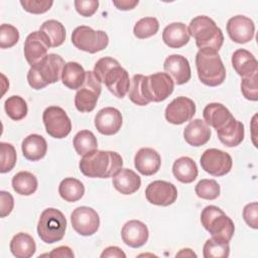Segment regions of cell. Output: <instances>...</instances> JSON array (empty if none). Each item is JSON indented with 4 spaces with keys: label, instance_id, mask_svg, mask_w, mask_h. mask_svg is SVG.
<instances>
[{
    "label": "cell",
    "instance_id": "obj_1",
    "mask_svg": "<svg viewBox=\"0 0 258 258\" xmlns=\"http://www.w3.org/2000/svg\"><path fill=\"white\" fill-rule=\"evenodd\" d=\"M93 73L115 97L122 99L129 92L131 83L129 74L117 59L110 56L100 58L96 62Z\"/></svg>",
    "mask_w": 258,
    "mask_h": 258
},
{
    "label": "cell",
    "instance_id": "obj_2",
    "mask_svg": "<svg viewBox=\"0 0 258 258\" xmlns=\"http://www.w3.org/2000/svg\"><path fill=\"white\" fill-rule=\"evenodd\" d=\"M123 159L115 151L94 150L83 155L79 167L88 177L108 178L122 168Z\"/></svg>",
    "mask_w": 258,
    "mask_h": 258
},
{
    "label": "cell",
    "instance_id": "obj_3",
    "mask_svg": "<svg viewBox=\"0 0 258 258\" xmlns=\"http://www.w3.org/2000/svg\"><path fill=\"white\" fill-rule=\"evenodd\" d=\"M66 62L56 53H49L36 64L32 66L27 73V82L34 90L45 88L61 79L62 70Z\"/></svg>",
    "mask_w": 258,
    "mask_h": 258
},
{
    "label": "cell",
    "instance_id": "obj_4",
    "mask_svg": "<svg viewBox=\"0 0 258 258\" xmlns=\"http://www.w3.org/2000/svg\"><path fill=\"white\" fill-rule=\"evenodd\" d=\"M199 49H209L219 51L224 42V35L216 22L206 15H200L191 19L188 27Z\"/></svg>",
    "mask_w": 258,
    "mask_h": 258
},
{
    "label": "cell",
    "instance_id": "obj_5",
    "mask_svg": "<svg viewBox=\"0 0 258 258\" xmlns=\"http://www.w3.org/2000/svg\"><path fill=\"white\" fill-rule=\"evenodd\" d=\"M196 67L200 81L206 86H220L226 79V69L217 51L199 49L196 54Z\"/></svg>",
    "mask_w": 258,
    "mask_h": 258
},
{
    "label": "cell",
    "instance_id": "obj_6",
    "mask_svg": "<svg viewBox=\"0 0 258 258\" xmlns=\"http://www.w3.org/2000/svg\"><path fill=\"white\" fill-rule=\"evenodd\" d=\"M201 223L213 238L224 242H230L235 232L233 221L216 206H207L202 211Z\"/></svg>",
    "mask_w": 258,
    "mask_h": 258
},
{
    "label": "cell",
    "instance_id": "obj_7",
    "mask_svg": "<svg viewBox=\"0 0 258 258\" xmlns=\"http://www.w3.org/2000/svg\"><path fill=\"white\" fill-rule=\"evenodd\" d=\"M67 229V219L63 214L54 208L45 209L37 223V234L46 244L60 241Z\"/></svg>",
    "mask_w": 258,
    "mask_h": 258
},
{
    "label": "cell",
    "instance_id": "obj_8",
    "mask_svg": "<svg viewBox=\"0 0 258 258\" xmlns=\"http://www.w3.org/2000/svg\"><path fill=\"white\" fill-rule=\"evenodd\" d=\"M174 82L166 73H155L144 76L141 82V91L145 100L150 102H162L173 92Z\"/></svg>",
    "mask_w": 258,
    "mask_h": 258
},
{
    "label": "cell",
    "instance_id": "obj_9",
    "mask_svg": "<svg viewBox=\"0 0 258 258\" xmlns=\"http://www.w3.org/2000/svg\"><path fill=\"white\" fill-rule=\"evenodd\" d=\"M73 44L86 52L96 53L105 49L109 43V37L103 30H94L90 26L81 25L72 33Z\"/></svg>",
    "mask_w": 258,
    "mask_h": 258
},
{
    "label": "cell",
    "instance_id": "obj_10",
    "mask_svg": "<svg viewBox=\"0 0 258 258\" xmlns=\"http://www.w3.org/2000/svg\"><path fill=\"white\" fill-rule=\"evenodd\" d=\"M101 91V83L95 77L94 73L91 71L86 72L85 82L75 96V106L77 110L81 113L92 112L97 105Z\"/></svg>",
    "mask_w": 258,
    "mask_h": 258
},
{
    "label": "cell",
    "instance_id": "obj_11",
    "mask_svg": "<svg viewBox=\"0 0 258 258\" xmlns=\"http://www.w3.org/2000/svg\"><path fill=\"white\" fill-rule=\"evenodd\" d=\"M42 121L46 133L53 138L67 137L72 130V122L66 111L57 106L46 108L42 115Z\"/></svg>",
    "mask_w": 258,
    "mask_h": 258
},
{
    "label": "cell",
    "instance_id": "obj_12",
    "mask_svg": "<svg viewBox=\"0 0 258 258\" xmlns=\"http://www.w3.org/2000/svg\"><path fill=\"white\" fill-rule=\"evenodd\" d=\"M202 168L213 176H223L230 172L233 166V160L229 153L210 148L204 151L200 159Z\"/></svg>",
    "mask_w": 258,
    "mask_h": 258
},
{
    "label": "cell",
    "instance_id": "obj_13",
    "mask_svg": "<svg viewBox=\"0 0 258 258\" xmlns=\"http://www.w3.org/2000/svg\"><path fill=\"white\" fill-rule=\"evenodd\" d=\"M71 222L74 230L82 236H92L100 226L98 213L86 206L76 208L71 215Z\"/></svg>",
    "mask_w": 258,
    "mask_h": 258
},
{
    "label": "cell",
    "instance_id": "obj_14",
    "mask_svg": "<svg viewBox=\"0 0 258 258\" xmlns=\"http://www.w3.org/2000/svg\"><path fill=\"white\" fill-rule=\"evenodd\" d=\"M146 200L155 206L167 207L177 199V189L174 184L165 180H154L145 189Z\"/></svg>",
    "mask_w": 258,
    "mask_h": 258
},
{
    "label": "cell",
    "instance_id": "obj_15",
    "mask_svg": "<svg viewBox=\"0 0 258 258\" xmlns=\"http://www.w3.org/2000/svg\"><path fill=\"white\" fill-rule=\"evenodd\" d=\"M50 42L46 34L40 30L33 31L27 35L24 42V56L32 67L47 55Z\"/></svg>",
    "mask_w": 258,
    "mask_h": 258
},
{
    "label": "cell",
    "instance_id": "obj_16",
    "mask_svg": "<svg viewBox=\"0 0 258 258\" xmlns=\"http://www.w3.org/2000/svg\"><path fill=\"white\" fill-rule=\"evenodd\" d=\"M196 114L195 102L186 97H177L172 100L166 107L164 116L167 122L180 125L186 121H189Z\"/></svg>",
    "mask_w": 258,
    "mask_h": 258
},
{
    "label": "cell",
    "instance_id": "obj_17",
    "mask_svg": "<svg viewBox=\"0 0 258 258\" xmlns=\"http://www.w3.org/2000/svg\"><path fill=\"white\" fill-rule=\"evenodd\" d=\"M227 32L234 42L242 44L252 40L255 33V25L249 17L236 15L228 20Z\"/></svg>",
    "mask_w": 258,
    "mask_h": 258
},
{
    "label": "cell",
    "instance_id": "obj_18",
    "mask_svg": "<svg viewBox=\"0 0 258 258\" xmlns=\"http://www.w3.org/2000/svg\"><path fill=\"white\" fill-rule=\"evenodd\" d=\"M123 119L120 111L113 107L101 109L95 116V127L103 135H114L122 126Z\"/></svg>",
    "mask_w": 258,
    "mask_h": 258
},
{
    "label": "cell",
    "instance_id": "obj_19",
    "mask_svg": "<svg viewBox=\"0 0 258 258\" xmlns=\"http://www.w3.org/2000/svg\"><path fill=\"white\" fill-rule=\"evenodd\" d=\"M164 71L176 85H183L190 80V66L184 56L171 54L167 56L163 63Z\"/></svg>",
    "mask_w": 258,
    "mask_h": 258
},
{
    "label": "cell",
    "instance_id": "obj_20",
    "mask_svg": "<svg viewBox=\"0 0 258 258\" xmlns=\"http://www.w3.org/2000/svg\"><path fill=\"white\" fill-rule=\"evenodd\" d=\"M123 242L131 248H139L143 246L149 237L147 226L138 220H131L124 224L121 230Z\"/></svg>",
    "mask_w": 258,
    "mask_h": 258
},
{
    "label": "cell",
    "instance_id": "obj_21",
    "mask_svg": "<svg viewBox=\"0 0 258 258\" xmlns=\"http://www.w3.org/2000/svg\"><path fill=\"white\" fill-rule=\"evenodd\" d=\"M134 165L136 169L143 175L149 176L155 174L161 165L159 153L153 148H140L134 157Z\"/></svg>",
    "mask_w": 258,
    "mask_h": 258
},
{
    "label": "cell",
    "instance_id": "obj_22",
    "mask_svg": "<svg viewBox=\"0 0 258 258\" xmlns=\"http://www.w3.org/2000/svg\"><path fill=\"white\" fill-rule=\"evenodd\" d=\"M203 117L206 124L212 126L216 131L223 129L235 119L229 109L220 103L208 104L203 111Z\"/></svg>",
    "mask_w": 258,
    "mask_h": 258
},
{
    "label": "cell",
    "instance_id": "obj_23",
    "mask_svg": "<svg viewBox=\"0 0 258 258\" xmlns=\"http://www.w3.org/2000/svg\"><path fill=\"white\" fill-rule=\"evenodd\" d=\"M184 140L191 146L205 145L211 138V129L202 119L190 121L183 130Z\"/></svg>",
    "mask_w": 258,
    "mask_h": 258
},
{
    "label": "cell",
    "instance_id": "obj_24",
    "mask_svg": "<svg viewBox=\"0 0 258 258\" xmlns=\"http://www.w3.org/2000/svg\"><path fill=\"white\" fill-rule=\"evenodd\" d=\"M112 178L114 187L122 195H132L136 192L141 185L140 176L129 168H121Z\"/></svg>",
    "mask_w": 258,
    "mask_h": 258
},
{
    "label": "cell",
    "instance_id": "obj_25",
    "mask_svg": "<svg viewBox=\"0 0 258 258\" xmlns=\"http://www.w3.org/2000/svg\"><path fill=\"white\" fill-rule=\"evenodd\" d=\"M187 26L182 22H173L165 26L162 32L163 42L171 48H180L189 41Z\"/></svg>",
    "mask_w": 258,
    "mask_h": 258
},
{
    "label": "cell",
    "instance_id": "obj_26",
    "mask_svg": "<svg viewBox=\"0 0 258 258\" xmlns=\"http://www.w3.org/2000/svg\"><path fill=\"white\" fill-rule=\"evenodd\" d=\"M232 66L236 73L242 78L258 72V62L255 56L248 50L240 48L232 54Z\"/></svg>",
    "mask_w": 258,
    "mask_h": 258
},
{
    "label": "cell",
    "instance_id": "obj_27",
    "mask_svg": "<svg viewBox=\"0 0 258 258\" xmlns=\"http://www.w3.org/2000/svg\"><path fill=\"white\" fill-rule=\"evenodd\" d=\"M21 150L26 159L37 161L43 158L46 154L47 143L41 135L30 134L22 141Z\"/></svg>",
    "mask_w": 258,
    "mask_h": 258
},
{
    "label": "cell",
    "instance_id": "obj_28",
    "mask_svg": "<svg viewBox=\"0 0 258 258\" xmlns=\"http://www.w3.org/2000/svg\"><path fill=\"white\" fill-rule=\"evenodd\" d=\"M172 173L178 181L190 183L197 178L199 171L194 159L188 156H181L173 162Z\"/></svg>",
    "mask_w": 258,
    "mask_h": 258
},
{
    "label": "cell",
    "instance_id": "obj_29",
    "mask_svg": "<svg viewBox=\"0 0 258 258\" xmlns=\"http://www.w3.org/2000/svg\"><path fill=\"white\" fill-rule=\"evenodd\" d=\"M86 79V71L84 68L76 61H69L64 64L61 82L71 90H79L84 84Z\"/></svg>",
    "mask_w": 258,
    "mask_h": 258
},
{
    "label": "cell",
    "instance_id": "obj_30",
    "mask_svg": "<svg viewBox=\"0 0 258 258\" xmlns=\"http://www.w3.org/2000/svg\"><path fill=\"white\" fill-rule=\"evenodd\" d=\"M218 138L227 147L238 146L244 139V125L234 119L226 127L217 131Z\"/></svg>",
    "mask_w": 258,
    "mask_h": 258
},
{
    "label": "cell",
    "instance_id": "obj_31",
    "mask_svg": "<svg viewBox=\"0 0 258 258\" xmlns=\"http://www.w3.org/2000/svg\"><path fill=\"white\" fill-rule=\"evenodd\" d=\"M10 251L16 258H29L36 251L33 238L27 233H18L10 241Z\"/></svg>",
    "mask_w": 258,
    "mask_h": 258
},
{
    "label": "cell",
    "instance_id": "obj_32",
    "mask_svg": "<svg viewBox=\"0 0 258 258\" xmlns=\"http://www.w3.org/2000/svg\"><path fill=\"white\" fill-rule=\"evenodd\" d=\"M58 194L66 202L75 203L83 198L85 186L81 180L74 177H67L60 181L58 185Z\"/></svg>",
    "mask_w": 258,
    "mask_h": 258
},
{
    "label": "cell",
    "instance_id": "obj_33",
    "mask_svg": "<svg viewBox=\"0 0 258 258\" xmlns=\"http://www.w3.org/2000/svg\"><path fill=\"white\" fill-rule=\"evenodd\" d=\"M37 178L29 171H19L12 178V187L16 194L30 196L37 189Z\"/></svg>",
    "mask_w": 258,
    "mask_h": 258
},
{
    "label": "cell",
    "instance_id": "obj_34",
    "mask_svg": "<svg viewBox=\"0 0 258 258\" xmlns=\"http://www.w3.org/2000/svg\"><path fill=\"white\" fill-rule=\"evenodd\" d=\"M39 30L46 34L51 47H57L61 45L66 39V28L57 20L49 19L44 21L41 24Z\"/></svg>",
    "mask_w": 258,
    "mask_h": 258
},
{
    "label": "cell",
    "instance_id": "obj_35",
    "mask_svg": "<svg viewBox=\"0 0 258 258\" xmlns=\"http://www.w3.org/2000/svg\"><path fill=\"white\" fill-rule=\"evenodd\" d=\"M73 145L79 155H85L98 148V141L92 131L81 130L75 135Z\"/></svg>",
    "mask_w": 258,
    "mask_h": 258
},
{
    "label": "cell",
    "instance_id": "obj_36",
    "mask_svg": "<svg viewBox=\"0 0 258 258\" xmlns=\"http://www.w3.org/2000/svg\"><path fill=\"white\" fill-rule=\"evenodd\" d=\"M4 109L7 115L14 121H20L27 115V104L20 96H11L6 99Z\"/></svg>",
    "mask_w": 258,
    "mask_h": 258
},
{
    "label": "cell",
    "instance_id": "obj_37",
    "mask_svg": "<svg viewBox=\"0 0 258 258\" xmlns=\"http://www.w3.org/2000/svg\"><path fill=\"white\" fill-rule=\"evenodd\" d=\"M203 255L205 258H227L230 255L229 242H224L212 237L204 244Z\"/></svg>",
    "mask_w": 258,
    "mask_h": 258
},
{
    "label": "cell",
    "instance_id": "obj_38",
    "mask_svg": "<svg viewBox=\"0 0 258 258\" xmlns=\"http://www.w3.org/2000/svg\"><path fill=\"white\" fill-rule=\"evenodd\" d=\"M158 29L159 23L155 17H144L135 23L133 33L137 38L145 39L156 34Z\"/></svg>",
    "mask_w": 258,
    "mask_h": 258
},
{
    "label": "cell",
    "instance_id": "obj_39",
    "mask_svg": "<svg viewBox=\"0 0 258 258\" xmlns=\"http://www.w3.org/2000/svg\"><path fill=\"white\" fill-rule=\"evenodd\" d=\"M196 194L199 198L204 200H216L220 196V185L215 179H202L200 180L196 187H195Z\"/></svg>",
    "mask_w": 258,
    "mask_h": 258
},
{
    "label": "cell",
    "instance_id": "obj_40",
    "mask_svg": "<svg viewBox=\"0 0 258 258\" xmlns=\"http://www.w3.org/2000/svg\"><path fill=\"white\" fill-rule=\"evenodd\" d=\"M16 150L10 143H0V172L6 173L12 170L16 163Z\"/></svg>",
    "mask_w": 258,
    "mask_h": 258
},
{
    "label": "cell",
    "instance_id": "obj_41",
    "mask_svg": "<svg viewBox=\"0 0 258 258\" xmlns=\"http://www.w3.org/2000/svg\"><path fill=\"white\" fill-rule=\"evenodd\" d=\"M19 40L18 29L11 24H1L0 26V47L10 48Z\"/></svg>",
    "mask_w": 258,
    "mask_h": 258
},
{
    "label": "cell",
    "instance_id": "obj_42",
    "mask_svg": "<svg viewBox=\"0 0 258 258\" xmlns=\"http://www.w3.org/2000/svg\"><path fill=\"white\" fill-rule=\"evenodd\" d=\"M258 72L251 76L242 78L241 92L243 96L250 101L258 100Z\"/></svg>",
    "mask_w": 258,
    "mask_h": 258
},
{
    "label": "cell",
    "instance_id": "obj_43",
    "mask_svg": "<svg viewBox=\"0 0 258 258\" xmlns=\"http://www.w3.org/2000/svg\"><path fill=\"white\" fill-rule=\"evenodd\" d=\"M143 75H134L131 83H130V88H129V92H128V96L129 99L131 100V102H133L134 104L138 105V106H146L149 103L145 100V98L142 95V91H141V82L143 79Z\"/></svg>",
    "mask_w": 258,
    "mask_h": 258
},
{
    "label": "cell",
    "instance_id": "obj_44",
    "mask_svg": "<svg viewBox=\"0 0 258 258\" xmlns=\"http://www.w3.org/2000/svg\"><path fill=\"white\" fill-rule=\"evenodd\" d=\"M53 1L51 0H21L20 5L23 9L32 14H41L50 9Z\"/></svg>",
    "mask_w": 258,
    "mask_h": 258
},
{
    "label": "cell",
    "instance_id": "obj_45",
    "mask_svg": "<svg viewBox=\"0 0 258 258\" xmlns=\"http://www.w3.org/2000/svg\"><path fill=\"white\" fill-rule=\"evenodd\" d=\"M74 4L77 12L84 17L92 16L99 7L98 0H76Z\"/></svg>",
    "mask_w": 258,
    "mask_h": 258
},
{
    "label": "cell",
    "instance_id": "obj_46",
    "mask_svg": "<svg viewBox=\"0 0 258 258\" xmlns=\"http://www.w3.org/2000/svg\"><path fill=\"white\" fill-rule=\"evenodd\" d=\"M243 219L249 227L253 229L258 228V205L256 202L248 204L244 207Z\"/></svg>",
    "mask_w": 258,
    "mask_h": 258
},
{
    "label": "cell",
    "instance_id": "obj_47",
    "mask_svg": "<svg viewBox=\"0 0 258 258\" xmlns=\"http://www.w3.org/2000/svg\"><path fill=\"white\" fill-rule=\"evenodd\" d=\"M0 216L1 218H5L8 216L14 207V199L11 196L10 192H7L5 190L0 191Z\"/></svg>",
    "mask_w": 258,
    "mask_h": 258
},
{
    "label": "cell",
    "instance_id": "obj_48",
    "mask_svg": "<svg viewBox=\"0 0 258 258\" xmlns=\"http://www.w3.org/2000/svg\"><path fill=\"white\" fill-rule=\"evenodd\" d=\"M47 256L49 257H69L72 258L74 257V253L72 251V249L68 246H59L54 248L49 254H47Z\"/></svg>",
    "mask_w": 258,
    "mask_h": 258
},
{
    "label": "cell",
    "instance_id": "obj_49",
    "mask_svg": "<svg viewBox=\"0 0 258 258\" xmlns=\"http://www.w3.org/2000/svg\"><path fill=\"white\" fill-rule=\"evenodd\" d=\"M101 257H116V258H125L126 254L117 246L107 247L101 254Z\"/></svg>",
    "mask_w": 258,
    "mask_h": 258
},
{
    "label": "cell",
    "instance_id": "obj_50",
    "mask_svg": "<svg viewBox=\"0 0 258 258\" xmlns=\"http://www.w3.org/2000/svg\"><path fill=\"white\" fill-rule=\"evenodd\" d=\"M139 1L138 0H134V1H130V0H121V1H113V4L119 9V10H131L133 9L136 5H138Z\"/></svg>",
    "mask_w": 258,
    "mask_h": 258
},
{
    "label": "cell",
    "instance_id": "obj_51",
    "mask_svg": "<svg viewBox=\"0 0 258 258\" xmlns=\"http://www.w3.org/2000/svg\"><path fill=\"white\" fill-rule=\"evenodd\" d=\"M177 256H185V257H197V254L196 253H194L192 251H191V249H188V248H186V249H181L180 250V252L179 253H177L176 254V257Z\"/></svg>",
    "mask_w": 258,
    "mask_h": 258
}]
</instances>
